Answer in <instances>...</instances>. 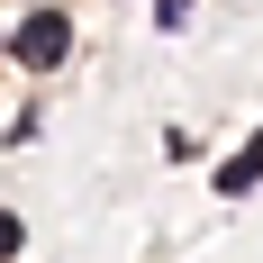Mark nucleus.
<instances>
[{
	"mask_svg": "<svg viewBox=\"0 0 263 263\" xmlns=\"http://www.w3.org/2000/svg\"><path fill=\"white\" fill-rule=\"evenodd\" d=\"M191 18V0H155V27H182Z\"/></svg>",
	"mask_w": 263,
	"mask_h": 263,
	"instance_id": "nucleus-4",
	"label": "nucleus"
},
{
	"mask_svg": "<svg viewBox=\"0 0 263 263\" xmlns=\"http://www.w3.org/2000/svg\"><path fill=\"white\" fill-rule=\"evenodd\" d=\"M18 245H27V227H18V218H0V263L18 254Z\"/></svg>",
	"mask_w": 263,
	"mask_h": 263,
	"instance_id": "nucleus-3",
	"label": "nucleus"
},
{
	"mask_svg": "<svg viewBox=\"0 0 263 263\" xmlns=\"http://www.w3.org/2000/svg\"><path fill=\"white\" fill-rule=\"evenodd\" d=\"M254 182H263V136H254V145H245L236 163H218V191H227V200H245V191H254Z\"/></svg>",
	"mask_w": 263,
	"mask_h": 263,
	"instance_id": "nucleus-2",
	"label": "nucleus"
},
{
	"mask_svg": "<svg viewBox=\"0 0 263 263\" xmlns=\"http://www.w3.org/2000/svg\"><path fill=\"white\" fill-rule=\"evenodd\" d=\"M9 46H18L27 73H54V64L73 54V18H64V9H36V18H18V36H9Z\"/></svg>",
	"mask_w": 263,
	"mask_h": 263,
	"instance_id": "nucleus-1",
	"label": "nucleus"
}]
</instances>
